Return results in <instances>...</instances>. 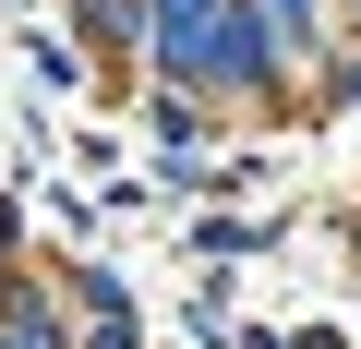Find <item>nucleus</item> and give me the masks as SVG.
Wrapping results in <instances>:
<instances>
[{
	"instance_id": "nucleus-1",
	"label": "nucleus",
	"mask_w": 361,
	"mask_h": 349,
	"mask_svg": "<svg viewBox=\"0 0 361 349\" xmlns=\"http://www.w3.org/2000/svg\"><path fill=\"white\" fill-rule=\"evenodd\" d=\"M205 25H217V0H157V61L205 73Z\"/></svg>"
},
{
	"instance_id": "nucleus-2",
	"label": "nucleus",
	"mask_w": 361,
	"mask_h": 349,
	"mask_svg": "<svg viewBox=\"0 0 361 349\" xmlns=\"http://www.w3.org/2000/svg\"><path fill=\"white\" fill-rule=\"evenodd\" d=\"M0 349H61V325H49L37 301H13V313H0Z\"/></svg>"
},
{
	"instance_id": "nucleus-3",
	"label": "nucleus",
	"mask_w": 361,
	"mask_h": 349,
	"mask_svg": "<svg viewBox=\"0 0 361 349\" xmlns=\"http://www.w3.org/2000/svg\"><path fill=\"white\" fill-rule=\"evenodd\" d=\"M265 37H313V0H265Z\"/></svg>"
}]
</instances>
